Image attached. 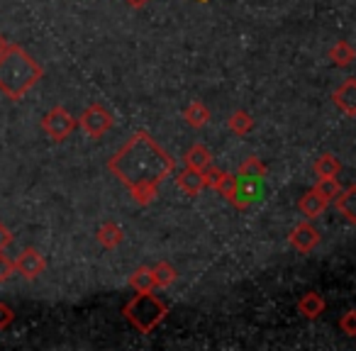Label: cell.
<instances>
[{
    "mask_svg": "<svg viewBox=\"0 0 356 351\" xmlns=\"http://www.w3.org/2000/svg\"><path fill=\"white\" fill-rule=\"evenodd\" d=\"M176 166L173 156L161 149L147 132H134L118 154L108 158V168L115 179L129 190L137 205H152L159 183L168 179Z\"/></svg>",
    "mask_w": 356,
    "mask_h": 351,
    "instance_id": "1",
    "label": "cell"
},
{
    "mask_svg": "<svg viewBox=\"0 0 356 351\" xmlns=\"http://www.w3.org/2000/svg\"><path fill=\"white\" fill-rule=\"evenodd\" d=\"M42 76V66L20 44H10L0 54V93H6L10 100L25 98L40 83Z\"/></svg>",
    "mask_w": 356,
    "mask_h": 351,
    "instance_id": "2",
    "label": "cell"
},
{
    "mask_svg": "<svg viewBox=\"0 0 356 351\" xmlns=\"http://www.w3.org/2000/svg\"><path fill=\"white\" fill-rule=\"evenodd\" d=\"M166 312H168V307L161 302V297L154 295V291H147V293H137V295L124 305L122 315L127 317V322L137 332L152 334V332L161 325Z\"/></svg>",
    "mask_w": 356,
    "mask_h": 351,
    "instance_id": "3",
    "label": "cell"
},
{
    "mask_svg": "<svg viewBox=\"0 0 356 351\" xmlns=\"http://www.w3.org/2000/svg\"><path fill=\"white\" fill-rule=\"evenodd\" d=\"M76 127H79L76 117L66 108H61V105L51 108L49 113L42 117V129H44V134L51 142H64V139H69Z\"/></svg>",
    "mask_w": 356,
    "mask_h": 351,
    "instance_id": "4",
    "label": "cell"
},
{
    "mask_svg": "<svg viewBox=\"0 0 356 351\" xmlns=\"http://www.w3.org/2000/svg\"><path fill=\"white\" fill-rule=\"evenodd\" d=\"M76 122L81 124V129H83L90 139H100L105 132H110V129H113L115 117H113V113L105 108V105L90 103L88 108L83 110L81 120H76Z\"/></svg>",
    "mask_w": 356,
    "mask_h": 351,
    "instance_id": "5",
    "label": "cell"
},
{
    "mask_svg": "<svg viewBox=\"0 0 356 351\" xmlns=\"http://www.w3.org/2000/svg\"><path fill=\"white\" fill-rule=\"evenodd\" d=\"M264 179H252V176H234V190L229 203L237 210H249L254 203H259L264 195Z\"/></svg>",
    "mask_w": 356,
    "mask_h": 351,
    "instance_id": "6",
    "label": "cell"
},
{
    "mask_svg": "<svg viewBox=\"0 0 356 351\" xmlns=\"http://www.w3.org/2000/svg\"><path fill=\"white\" fill-rule=\"evenodd\" d=\"M13 263H15V271L20 273L22 278H27V281L40 278L47 268V259L42 256L35 247H27L25 252H20V256H17Z\"/></svg>",
    "mask_w": 356,
    "mask_h": 351,
    "instance_id": "7",
    "label": "cell"
},
{
    "mask_svg": "<svg viewBox=\"0 0 356 351\" xmlns=\"http://www.w3.org/2000/svg\"><path fill=\"white\" fill-rule=\"evenodd\" d=\"M288 242H291V247L296 249V252L300 254H310L312 249L320 244V232H317L315 225L310 222H300L296 229L291 232V237H288Z\"/></svg>",
    "mask_w": 356,
    "mask_h": 351,
    "instance_id": "8",
    "label": "cell"
},
{
    "mask_svg": "<svg viewBox=\"0 0 356 351\" xmlns=\"http://www.w3.org/2000/svg\"><path fill=\"white\" fill-rule=\"evenodd\" d=\"M332 103H334L346 117H354L356 115V79H346L344 83L332 93Z\"/></svg>",
    "mask_w": 356,
    "mask_h": 351,
    "instance_id": "9",
    "label": "cell"
},
{
    "mask_svg": "<svg viewBox=\"0 0 356 351\" xmlns=\"http://www.w3.org/2000/svg\"><path fill=\"white\" fill-rule=\"evenodd\" d=\"M176 186L181 190H184L186 195H198L200 190L205 188V183H203V171H195V168H186V171H181L176 176Z\"/></svg>",
    "mask_w": 356,
    "mask_h": 351,
    "instance_id": "10",
    "label": "cell"
},
{
    "mask_svg": "<svg viewBox=\"0 0 356 351\" xmlns=\"http://www.w3.org/2000/svg\"><path fill=\"white\" fill-rule=\"evenodd\" d=\"M95 239L103 249H118L124 239V232L118 222H103L95 232Z\"/></svg>",
    "mask_w": 356,
    "mask_h": 351,
    "instance_id": "11",
    "label": "cell"
},
{
    "mask_svg": "<svg viewBox=\"0 0 356 351\" xmlns=\"http://www.w3.org/2000/svg\"><path fill=\"white\" fill-rule=\"evenodd\" d=\"M184 161H186V166H188V168H195V171H205V168L213 163V152H210L205 144L195 142L193 147L186 152Z\"/></svg>",
    "mask_w": 356,
    "mask_h": 351,
    "instance_id": "12",
    "label": "cell"
},
{
    "mask_svg": "<svg viewBox=\"0 0 356 351\" xmlns=\"http://www.w3.org/2000/svg\"><path fill=\"white\" fill-rule=\"evenodd\" d=\"M325 307H327L325 297H322L320 293H315V291L305 293V295L298 300V310H300V315H305L307 320H317V317L325 312Z\"/></svg>",
    "mask_w": 356,
    "mask_h": 351,
    "instance_id": "13",
    "label": "cell"
},
{
    "mask_svg": "<svg viewBox=\"0 0 356 351\" xmlns=\"http://www.w3.org/2000/svg\"><path fill=\"white\" fill-rule=\"evenodd\" d=\"M327 205H330V200H325L315 188H310L300 198V213L305 215V218H310V220L312 218H320V215L327 210Z\"/></svg>",
    "mask_w": 356,
    "mask_h": 351,
    "instance_id": "14",
    "label": "cell"
},
{
    "mask_svg": "<svg viewBox=\"0 0 356 351\" xmlns=\"http://www.w3.org/2000/svg\"><path fill=\"white\" fill-rule=\"evenodd\" d=\"M312 171H315L317 179H337L341 173V161L334 154H322V156H317V161L312 163Z\"/></svg>",
    "mask_w": 356,
    "mask_h": 351,
    "instance_id": "15",
    "label": "cell"
},
{
    "mask_svg": "<svg viewBox=\"0 0 356 351\" xmlns=\"http://www.w3.org/2000/svg\"><path fill=\"white\" fill-rule=\"evenodd\" d=\"M184 120H186V122H188L193 129L205 127V124H208V120H210V110H208V105L200 103V100H193V103H191L188 108L184 110Z\"/></svg>",
    "mask_w": 356,
    "mask_h": 351,
    "instance_id": "16",
    "label": "cell"
},
{
    "mask_svg": "<svg viewBox=\"0 0 356 351\" xmlns=\"http://www.w3.org/2000/svg\"><path fill=\"white\" fill-rule=\"evenodd\" d=\"M337 210H339L341 215H344L346 220H349L351 225L356 222V213H354V203H356V186H349V188L339 190V195H337Z\"/></svg>",
    "mask_w": 356,
    "mask_h": 351,
    "instance_id": "17",
    "label": "cell"
},
{
    "mask_svg": "<svg viewBox=\"0 0 356 351\" xmlns=\"http://www.w3.org/2000/svg\"><path fill=\"white\" fill-rule=\"evenodd\" d=\"M227 124H229V132L237 134V137H244V134H249L254 129V117L247 110H237V113L229 115Z\"/></svg>",
    "mask_w": 356,
    "mask_h": 351,
    "instance_id": "18",
    "label": "cell"
},
{
    "mask_svg": "<svg viewBox=\"0 0 356 351\" xmlns=\"http://www.w3.org/2000/svg\"><path fill=\"white\" fill-rule=\"evenodd\" d=\"M330 61L339 69H349L354 64V49H351L349 42H337L330 49Z\"/></svg>",
    "mask_w": 356,
    "mask_h": 351,
    "instance_id": "19",
    "label": "cell"
},
{
    "mask_svg": "<svg viewBox=\"0 0 356 351\" xmlns=\"http://www.w3.org/2000/svg\"><path fill=\"white\" fill-rule=\"evenodd\" d=\"M129 286H132L137 293L154 291V288H156V281H154V273H152V268H147V266L137 268V271H134L132 276H129Z\"/></svg>",
    "mask_w": 356,
    "mask_h": 351,
    "instance_id": "20",
    "label": "cell"
},
{
    "mask_svg": "<svg viewBox=\"0 0 356 351\" xmlns=\"http://www.w3.org/2000/svg\"><path fill=\"white\" fill-rule=\"evenodd\" d=\"M152 273H154V281H156V288H168L178 278L176 268L168 261H159L156 266L152 268Z\"/></svg>",
    "mask_w": 356,
    "mask_h": 351,
    "instance_id": "21",
    "label": "cell"
},
{
    "mask_svg": "<svg viewBox=\"0 0 356 351\" xmlns=\"http://www.w3.org/2000/svg\"><path fill=\"white\" fill-rule=\"evenodd\" d=\"M266 173H268V168H266V163L261 161L259 156H249L247 161L239 166V173L237 176H252V179H266Z\"/></svg>",
    "mask_w": 356,
    "mask_h": 351,
    "instance_id": "22",
    "label": "cell"
},
{
    "mask_svg": "<svg viewBox=\"0 0 356 351\" xmlns=\"http://www.w3.org/2000/svg\"><path fill=\"white\" fill-rule=\"evenodd\" d=\"M315 190L322 195V198L332 203V200L339 195L341 186H339V181H337V179H320V181H317V186H315Z\"/></svg>",
    "mask_w": 356,
    "mask_h": 351,
    "instance_id": "23",
    "label": "cell"
},
{
    "mask_svg": "<svg viewBox=\"0 0 356 351\" xmlns=\"http://www.w3.org/2000/svg\"><path fill=\"white\" fill-rule=\"evenodd\" d=\"M213 190H218L222 198H232V190H234V176H229V173H222L218 181V186H215Z\"/></svg>",
    "mask_w": 356,
    "mask_h": 351,
    "instance_id": "24",
    "label": "cell"
},
{
    "mask_svg": "<svg viewBox=\"0 0 356 351\" xmlns=\"http://www.w3.org/2000/svg\"><path fill=\"white\" fill-rule=\"evenodd\" d=\"M13 273H15V263H13L10 256H6V249H3L0 252V283L10 281Z\"/></svg>",
    "mask_w": 356,
    "mask_h": 351,
    "instance_id": "25",
    "label": "cell"
},
{
    "mask_svg": "<svg viewBox=\"0 0 356 351\" xmlns=\"http://www.w3.org/2000/svg\"><path fill=\"white\" fill-rule=\"evenodd\" d=\"M339 327L344 329V334H346V336H354V334H356V312H354V310L346 312V315L341 317Z\"/></svg>",
    "mask_w": 356,
    "mask_h": 351,
    "instance_id": "26",
    "label": "cell"
},
{
    "mask_svg": "<svg viewBox=\"0 0 356 351\" xmlns=\"http://www.w3.org/2000/svg\"><path fill=\"white\" fill-rule=\"evenodd\" d=\"M13 320H15V312H13V307L6 305V302H0V329H6Z\"/></svg>",
    "mask_w": 356,
    "mask_h": 351,
    "instance_id": "27",
    "label": "cell"
},
{
    "mask_svg": "<svg viewBox=\"0 0 356 351\" xmlns=\"http://www.w3.org/2000/svg\"><path fill=\"white\" fill-rule=\"evenodd\" d=\"M10 242H13V232L6 227V225L0 222V252H3V249H6Z\"/></svg>",
    "mask_w": 356,
    "mask_h": 351,
    "instance_id": "28",
    "label": "cell"
},
{
    "mask_svg": "<svg viewBox=\"0 0 356 351\" xmlns=\"http://www.w3.org/2000/svg\"><path fill=\"white\" fill-rule=\"evenodd\" d=\"M127 3H129L132 8H139V6H144L147 0H127ZM198 3H208V0H198Z\"/></svg>",
    "mask_w": 356,
    "mask_h": 351,
    "instance_id": "29",
    "label": "cell"
},
{
    "mask_svg": "<svg viewBox=\"0 0 356 351\" xmlns=\"http://www.w3.org/2000/svg\"><path fill=\"white\" fill-rule=\"evenodd\" d=\"M8 47H10V42L6 40V35H0V54H3V51H6Z\"/></svg>",
    "mask_w": 356,
    "mask_h": 351,
    "instance_id": "30",
    "label": "cell"
}]
</instances>
